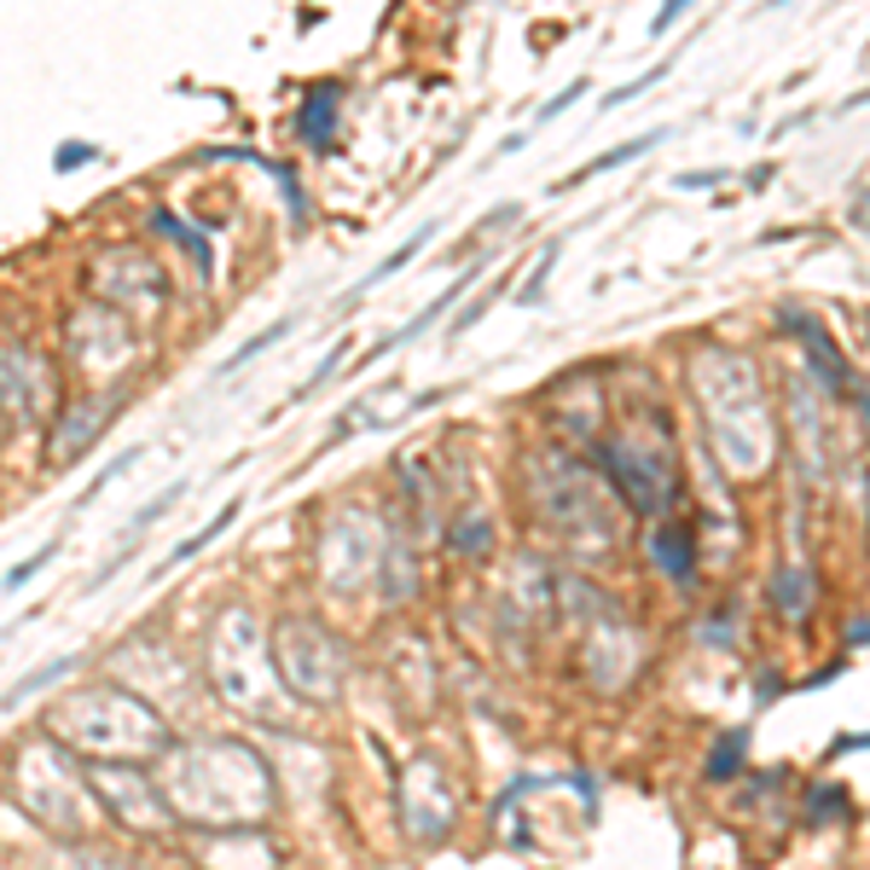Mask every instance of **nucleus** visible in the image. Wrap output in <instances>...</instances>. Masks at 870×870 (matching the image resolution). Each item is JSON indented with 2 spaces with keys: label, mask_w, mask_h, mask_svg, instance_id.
<instances>
[{
  "label": "nucleus",
  "mask_w": 870,
  "mask_h": 870,
  "mask_svg": "<svg viewBox=\"0 0 870 870\" xmlns=\"http://www.w3.org/2000/svg\"><path fill=\"white\" fill-rule=\"evenodd\" d=\"M337 99H343V87H337V82L308 87L302 110H296V134H302V145H308V152H325V145H331V134H337Z\"/></svg>",
  "instance_id": "3"
},
{
  "label": "nucleus",
  "mask_w": 870,
  "mask_h": 870,
  "mask_svg": "<svg viewBox=\"0 0 870 870\" xmlns=\"http://www.w3.org/2000/svg\"><path fill=\"white\" fill-rule=\"evenodd\" d=\"M134 458H140V448H128V453H122V458H110V465H105V470H99V476H94V482H87V488H82V493H76V505H94V499H99V493H105V488H110V482H117V476H122V470H128V465H134Z\"/></svg>",
  "instance_id": "16"
},
{
  "label": "nucleus",
  "mask_w": 870,
  "mask_h": 870,
  "mask_svg": "<svg viewBox=\"0 0 870 870\" xmlns=\"http://www.w3.org/2000/svg\"><path fill=\"white\" fill-rule=\"evenodd\" d=\"M430 238H436V227H424L418 238H406V245H401L395 255H389V262H383V267H372V273H366V279H360L355 290H348V302H355V296H360V290H372V285H383V279H395V273H401L406 262H413V255H418L424 245H430Z\"/></svg>",
  "instance_id": "11"
},
{
  "label": "nucleus",
  "mask_w": 870,
  "mask_h": 870,
  "mask_svg": "<svg viewBox=\"0 0 870 870\" xmlns=\"http://www.w3.org/2000/svg\"><path fill=\"white\" fill-rule=\"evenodd\" d=\"M87 157H99V152H94V145H82V140H70V145H59V157H52V163L70 175V169H76V163H87Z\"/></svg>",
  "instance_id": "21"
},
{
  "label": "nucleus",
  "mask_w": 870,
  "mask_h": 870,
  "mask_svg": "<svg viewBox=\"0 0 870 870\" xmlns=\"http://www.w3.org/2000/svg\"><path fill=\"white\" fill-rule=\"evenodd\" d=\"M651 145H662V128L656 134H639V140H627V145H616V152H604V157H592L581 175H569L563 187H581V180H592V175H604V169H621V163H633V157H644Z\"/></svg>",
  "instance_id": "8"
},
{
  "label": "nucleus",
  "mask_w": 870,
  "mask_h": 870,
  "mask_svg": "<svg viewBox=\"0 0 870 870\" xmlns=\"http://www.w3.org/2000/svg\"><path fill=\"white\" fill-rule=\"evenodd\" d=\"M696 389H702V418L708 430H719L726 418H737L726 441H719V458L743 476H761L772 465V413H766V395H761V378H754L749 360L726 355V348H708L696 366Z\"/></svg>",
  "instance_id": "1"
},
{
  "label": "nucleus",
  "mask_w": 870,
  "mask_h": 870,
  "mask_svg": "<svg viewBox=\"0 0 870 870\" xmlns=\"http://www.w3.org/2000/svg\"><path fill=\"white\" fill-rule=\"evenodd\" d=\"M691 7H696V0H662V12H656V24H651V35H668V29H674V24H679V17L691 12Z\"/></svg>",
  "instance_id": "19"
},
{
  "label": "nucleus",
  "mask_w": 870,
  "mask_h": 870,
  "mask_svg": "<svg viewBox=\"0 0 870 870\" xmlns=\"http://www.w3.org/2000/svg\"><path fill=\"white\" fill-rule=\"evenodd\" d=\"M187 493H192V488H180V482H175V488H163V493L152 499V505H145V511L134 516V523H128V534H122V540H128V546H134V540H140V534H145V528H152V523H157V516H163V511H175V505H180V499H187Z\"/></svg>",
  "instance_id": "13"
},
{
  "label": "nucleus",
  "mask_w": 870,
  "mask_h": 870,
  "mask_svg": "<svg viewBox=\"0 0 870 870\" xmlns=\"http://www.w3.org/2000/svg\"><path fill=\"white\" fill-rule=\"evenodd\" d=\"M651 551H656V563L668 569L674 581H691L696 575V540L684 528H662L656 540H651Z\"/></svg>",
  "instance_id": "5"
},
{
  "label": "nucleus",
  "mask_w": 870,
  "mask_h": 870,
  "mask_svg": "<svg viewBox=\"0 0 870 870\" xmlns=\"http://www.w3.org/2000/svg\"><path fill=\"white\" fill-rule=\"evenodd\" d=\"M157 227H163V233H169V238H180V245H187V250L198 255V267H203V273H210V267H215V255H210V245H203V238H198L192 227H180V221H175V215H157Z\"/></svg>",
  "instance_id": "17"
},
{
  "label": "nucleus",
  "mask_w": 870,
  "mask_h": 870,
  "mask_svg": "<svg viewBox=\"0 0 870 870\" xmlns=\"http://www.w3.org/2000/svg\"><path fill=\"white\" fill-rule=\"evenodd\" d=\"M662 76H668V64H656V70H651V76H639V82H627V87H616V94H609L604 105H609V110H616V105H627V99H639V94H644V87H656Z\"/></svg>",
  "instance_id": "18"
},
{
  "label": "nucleus",
  "mask_w": 870,
  "mask_h": 870,
  "mask_svg": "<svg viewBox=\"0 0 870 870\" xmlns=\"http://www.w3.org/2000/svg\"><path fill=\"white\" fill-rule=\"evenodd\" d=\"M581 94H586V82H569V87H563V94H558V99H551V105H540V122H551V117H558V110H569V105H575Z\"/></svg>",
  "instance_id": "22"
},
{
  "label": "nucleus",
  "mask_w": 870,
  "mask_h": 870,
  "mask_svg": "<svg viewBox=\"0 0 870 870\" xmlns=\"http://www.w3.org/2000/svg\"><path fill=\"white\" fill-rule=\"evenodd\" d=\"M766 7H789V0H766Z\"/></svg>",
  "instance_id": "26"
},
{
  "label": "nucleus",
  "mask_w": 870,
  "mask_h": 870,
  "mask_svg": "<svg viewBox=\"0 0 870 870\" xmlns=\"http://www.w3.org/2000/svg\"><path fill=\"white\" fill-rule=\"evenodd\" d=\"M52 558H59V540H47L41 551H29L24 563H12V569H7V581H0V592H17V586H24L29 575H41V569H47Z\"/></svg>",
  "instance_id": "15"
},
{
  "label": "nucleus",
  "mask_w": 870,
  "mask_h": 870,
  "mask_svg": "<svg viewBox=\"0 0 870 870\" xmlns=\"http://www.w3.org/2000/svg\"><path fill=\"white\" fill-rule=\"evenodd\" d=\"M772 598H777V609H784L789 621H807V609H812V575H807V569H784Z\"/></svg>",
  "instance_id": "9"
},
{
  "label": "nucleus",
  "mask_w": 870,
  "mask_h": 870,
  "mask_svg": "<svg viewBox=\"0 0 870 870\" xmlns=\"http://www.w3.org/2000/svg\"><path fill=\"white\" fill-rule=\"evenodd\" d=\"M807 812H812V819L824 824V812H836V819H842V812H847V801H842L836 789H812V801H807Z\"/></svg>",
  "instance_id": "20"
},
{
  "label": "nucleus",
  "mask_w": 870,
  "mask_h": 870,
  "mask_svg": "<svg viewBox=\"0 0 870 870\" xmlns=\"http://www.w3.org/2000/svg\"><path fill=\"white\" fill-rule=\"evenodd\" d=\"M714 180H719V175H679V187L696 192V187H714Z\"/></svg>",
  "instance_id": "23"
},
{
  "label": "nucleus",
  "mask_w": 870,
  "mask_h": 870,
  "mask_svg": "<svg viewBox=\"0 0 870 870\" xmlns=\"http://www.w3.org/2000/svg\"><path fill=\"white\" fill-rule=\"evenodd\" d=\"M854 639H859V644H870V621H854Z\"/></svg>",
  "instance_id": "25"
},
{
  "label": "nucleus",
  "mask_w": 870,
  "mask_h": 870,
  "mask_svg": "<svg viewBox=\"0 0 870 870\" xmlns=\"http://www.w3.org/2000/svg\"><path fill=\"white\" fill-rule=\"evenodd\" d=\"M743 754H749V731H726V737H719V749L708 754V777H714V784H726V777H737V766H743Z\"/></svg>",
  "instance_id": "12"
},
{
  "label": "nucleus",
  "mask_w": 870,
  "mask_h": 870,
  "mask_svg": "<svg viewBox=\"0 0 870 870\" xmlns=\"http://www.w3.org/2000/svg\"><path fill=\"white\" fill-rule=\"evenodd\" d=\"M854 221H859V227H870V192H865V198L854 203Z\"/></svg>",
  "instance_id": "24"
},
{
  "label": "nucleus",
  "mask_w": 870,
  "mask_h": 870,
  "mask_svg": "<svg viewBox=\"0 0 870 870\" xmlns=\"http://www.w3.org/2000/svg\"><path fill=\"white\" fill-rule=\"evenodd\" d=\"M604 470L616 476V488L627 493V505H633V511H668V505H674V488H679V482H674L668 470L651 476V470L633 458V448H627V441H609V448H604Z\"/></svg>",
  "instance_id": "2"
},
{
  "label": "nucleus",
  "mask_w": 870,
  "mask_h": 870,
  "mask_svg": "<svg viewBox=\"0 0 870 870\" xmlns=\"http://www.w3.org/2000/svg\"><path fill=\"white\" fill-rule=\"evenodd\" d=\"M70 668H76V656H52V662H41V668L24 674V679H17L12 691H7V708H17V702H29V696H41L47 684H59Z\"/></svg>",
  "instance_id": "10"
},
{
  "label": "nucleus",
  "mask_w": 870,
  "mask_h": 870,
  "mask_svg": "<svg viewBox=\"0 0 870 870\" xmlns=\"http://www.w3.org/2000/svg\"><path fill=\"white\" fill-rule=\"evenodd\" d=\"M238 511H245V505H238V499H227V505H221V511L210 516V523H203V528L192 534V540H180V546L169 551V558H163V569H180V563H187V558H198V551L210 546V540H215L221 528H233V523H238ZM163 569H157V575H163Z\"/></svg>",
  "instance_id": "7"
},
{
  "label": "nucleus",
  "mask_w": 870,
  "mask_h": 870,
  "mask_svg": "<svg viewBox=\"0 0 870 870\" xmlns=\"http://www.w3.org/2000/svg\"><path fill=\"white\" fill-rule=\"evenodd\" d=\"M784 325H789L795 337H801V343L812 348V366H819V372H824V383H830V389H842V383H847V366H842L836 355H830V337H824V325H819V320H807V313H789V308H784Z\"/></svg>",
  "instance_id": "4"
},
{
  "label": "nucleus",
  "mask_w": 870,
  "mask_h": 870,
  "mask_svg": "<svg viewBox=\"0 0 870 870\" xmlns=\"http://www.w3.org/2000/svg\"><path fill=\"white\" fill-rule=\"evenodd\" d=\"M296 325H302V320H296V313H285V320H273V325H262V331H255V337H250L245 348H238L233 360H221V366H215V378H233V372H245V366H250V360H262V355H267L273 343H285V337H290Z\"/></svg>",
  "instance_id": "6"
},
{
  "label": "nucleus",
  "mask_w": 870,
  "mask_h": 870,
  "mask_svg": "<svg viewBox=\"0 0 870 870\" xmlns=\"http://www.w3.org/2000/svg\"><path fill=\"white\" fill-rule=\"evenodd\" d=\"M343 355H348V343H337V348H331V355H325L320 366H313V372H308V383L296 389V395H290L285 406H302V401H313V389H325L331 378H337V366H343Z\"/></svg>",
  "instance_id": "14"
}]
</instances>
